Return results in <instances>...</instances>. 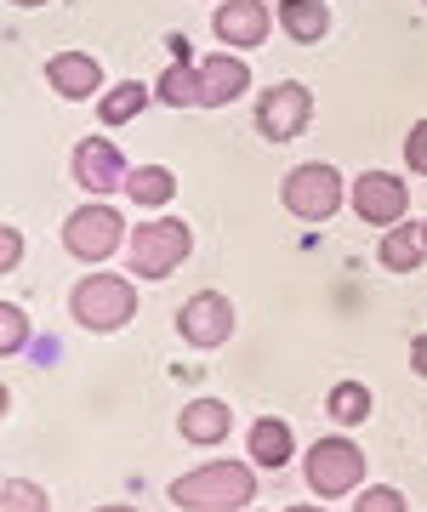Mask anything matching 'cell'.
<instances>
[{
    "instance_id": "6da1fadb",
    "label": "cell",
    "mask_w": 427,
    "mask_h": 512,
    "mask_svg": "<svg viewBox=\"0 0 427 512\" xmlns=\"http://www.w3.org/2000/svg\"><path fill=\"white\" fill-rule=\"evenodd\" d=\"M171 501L183 512H240L257 501V473L240 461H211L171 484Z\"/></svg>"
},
{
    "instance_id": "7a4b0ae2",
    "label": "cell",
    "mask_w": 427,
    "mask_h": 512,
    "mask_svg": "<svg viewBox=\"0 0 427 512\" xmlns=\"http://www.w3.org/2000/svg\"><path fill=\"white\" fill-rule=\"evenodd\" d=\"M188 251H194V228L177 217L131 228V274H143V279H166Z\"/></svg>"
},
{
    "instance_id": "3957f363",
    "label": "cell",
    "mask_w": 427,
    "mask_h": 512,
    "mask_svg": "<svg viewBox=\"0 0 427 512\" xmlns=\"http://www.w3.org/2000/svg\"><path fill=\"white\" fill-rule=\"evenodd\" d=\"M69 308L86 330H120L137 313V291H131L120 274H86L69 296Z\"/></svg>"
},
{
    "instance_id": "277c9868",
    "label": "cell",
    "mask_w": 427,
    "mask_h": 512,
    "mask_svg": "<svg viewBox=\"0 0 427 512\" xmlns=\"http://www.w3.org/2000/svg\"><path fill=\"white\" fill-rule=\"evenodd\" d=\"M279 200L302 222H331L342 211V177H336V165H297L279 188Z\"/></svg>"
},
{
    "instance_id": "5b68a950",
    "label": "cell",
    "mask_w": 427,
    "mask_h": 512,
    "mask_svg": "<svg viewBox=\"0 0 427 512\" xmlns=\"http://www.w3.org/2000/svg\"><path fill=\"white\" fill-rule=\"evenodd\" d=\"M359 478H365V450H359V444L319 439L314 450H308V484H314V495L336 501V495L359 490Z\"/></svg>"
},
{
    "instance_id": "8992f818",
    "label": "cell",
    "mask_w": 427,
    "mask_h": 512,
    "mask_svg": "<svg viewBox=\"0 0 427 512\" xmlns=\"http://www.w3.org/2000/svg\"><path fill=\"white\" fill-rule=\"evenodd\" d=\"M308 114H314L308 86H302V80H279V86H268L262 103H257V131L268 143H291V137H302Z\"/></svg>"
},
{
    "instance_id": "52a82bcc",
    "label": "cell",
    "mask_w": 427,
    "mask_h": 512,
    "mask_svg": "<svg viewBox=\"0 0 427 512\" xmlns=\"http://www.w3.org/2000/svg\"><path fill=\"white\" fill-rule=\"evenodd\" d=\"M120 239H126V222L114 217L109 205H80L75 217H69V228H63V245L80 262H109L120 251Z\"/></svg>"
},
{
    "instance_id": "ba28073f",
    "label": "cell",
    "mask_w": 427,
    "mask_h": 512,
    "mask_svg": "<svg viewBox=\"0 0 427 512\" xmlns=\"http://www.w3.org/2000/svg\"><path fill=\"white\" fill-rule=\"evenodd\" d=\"M177 330H183L194 348H223L228 336H234V302L217 296V291L188 296L183 313H177Z\"/></svg>"
},
{
    "instance_id": "9c48e42d",
    "label": "cell",
    "mask_w": 427,
    "mask_h": 512,
    "mask_svg": "<svg viewBox=\"0 0 427 512\" xmlns=\"http://www.w3.org/2000/svg\"><path fill=\"white\" fill-rule=\"evenodd\" d=\"M353 211L371 222V228H393L410 211V188L399 177H388V171H365L353 183Z\"/></svg>"
},
{
    "instance_id": "30bf717a",
    "label": "cell",
    "mask_w": 427,
    "mask_h": 512,
    "mask_svg": "<svg viewBox=\"0 0 427 512\" xmlns=\"http://www.w3.org/2000/svg\"><path fill=\"white\" fill-rule=\"evenodd\" d=\"M126 160H120V148L109 143V137H86V143L75 148V183L86 188V194H114V188H126Z\"/></svg>"
},
{
    "instance_id": "8fae6325",
    "label": "cell",
    "mask_w": 427,
    "mask_h": 512,
    "mask_svg": "<svg viewBox=\"0 0 427 512\" xmlns=\"http://www.w3.org/2000/svg\"><path fill=\"white\" fill-rule=\"evenodd\" d=\"M245 86H251V69H245V57L211 52V57L200 63V103H205V109H223V103H234Z\"/></svg>"
},
{
    "instance_id": "7c38bea8",
    "label": "cell",
    "mask_w": 427,
    "mask_h": 512,
    "mask_svg": "<svg viewBox=\"0 0 427 512\" xmlns=\"http://www.w3.org/2000/svg\"><path fill=\"white\" fill-rule=\"evenodd\" d=\"M46 80H52L57 97H69V103H86V97L103 86V63L92 52H57L46 63Z\"/></svg>"
},
{
    "instance_id": "4fadbf2b",
    "label": "cell",
    "mask_w": 427,
    "mask_h": 512,
    "mask_svg": "<svg viewBox=\"0 0 427 512\" xmlns=\"http://www.w3.org/2000/svg\"><path fill=\"white\" fill-rule=\"evenodd\" d=\"M217 40L223 46H262L268 40V6L262 0H223L217 6Z\"/></svg>"
},
{
    "instance_id": "5bb4252c",
    "label": "cell",
    "mask_w": 427,
    "mask_h": 512,
    "mask_svg": "<svg viewBox=\"0 0 427 512\" xmlns=\"http://www.w3.org/2000/svg\"><path fill=\"white\" fill-rule=\"evenodd\" d=\"M228 427H234V410H228L223 399H194L177 416V433H183L188 444H223Z\"/></svg>"
},
{
    "instance_id": "9a60e30c",
    "label": "cell",
    "mask_w": 427,
    "mask_h": 512,
    "mask_svg": "<svg viewBox=\"0 0 427 512\" xmlns=\"http://www.w3.org/2000/svg\"><path fill=\"white\" fill-rule=\"evenodd\" d=\"M279 23L297 46H319L331 35V6L325 0H279Z\"/></svg>"
},
{
    "instance_id": "2e32d148",
    "label": "cell",
    "mask_w": 427,
    "mask_h": 512,
    "mask_svg": "<svg viewBox=\"0 0 427 512\" xmlns=\"http://www.w3.org/2000/svg\"><path fill=\"white\" fill-rule=\"evenodd\" d=\"M376 256H382V268H388V274H416V268H422V256H427L422 228H388Z\"/></svg>"
},
{
    "instance_id": "e0dca14e",
    "label": "cell",
    "mask_w": 427,
    "mask_h": 512,
    "mask_svg": "<svg viewBox=\"0 0 427 512\" xmlns=\"http://www.w3.org/2000/svg\"><path fill=\"white\" fill-rule=\"evenodd\" d=\"M291 450H297V439H291V427L279 416H262L257 427H251V456H257V467H285Z\"/></svg>"
},
{
    "instance_id": "ac0fdd59",
    "label": "cell",
    "mask_w": 427,
    "mask_h": 512,
    "mask_svg": "<svg viewBox=\"0 0 427 512\" xmlns=\"http://www.w3.org/2000/svg\"><path fill=\"white\" fill-rule=\"evenodd\" d=\"M126 194L149 211V205H166L171 194H177V177H171L166 165H137V171L126 177Z\"/></svg>"
},
{
    "instance_id": "d6986e66",
    "label": "cell",
    "mask_w": 427,
    "mask_h": 512,
    "mask_svg": "<svg viewBox=\"0 0 427 512\" xmlns=\"http://www.w3.org/2000/svg\"><path fill=\"white\" fill-rule=\"evenodd\" d=\"M154 97H160V103H171V109L200 103V69H194V63H171V69L154 80Z\"/></svg>"
},
{
    "instance_id": "ffe728a7",
    "label": "cell",
    "mask_w": 427,
    "mask_h": 512,
    "mask_svg": "<svg viewBox=\"0 0 427 512\" xmlns=\"http://www.w3.org/2000/svg\"><path fill=\"white\" fill-rule=\"evenodd\" d=\"M149 86H137V80H126V86H114L109 97H103V126H126L131 114L143 109V103H149Z\"/></svg>"
},
{
    "instance_id": "44dd1931",
    "label": "cell",
    "mask_w": 427,
    "mask_h": 512,
    "mask_svg": "<svg viewBox=\"0 0 427 512\" xmlns=\"http://www.w3.org/2000/svg\"><path fill=\"white\" fill-rule=\"evenodd\" d=\"M331 416L348 421V427H353V421H365V416H371V387H365V382H336L331 387Z\"/></svg>"
},
{
    "instance_id": "7402d4cb",
    "label": "cell",
    "mask_w": 427,
    "mask_h": 512,
    "mask_svg": "<svg viewBox=\"0 0 427 512\" xmlns=\"http://www.w3.org/2000/svg\"><path fill=\"white\" fill-rule=\"evenodd\" d=\"M0 348H6V353L29 348V313H23V308H12V302L0 308Z\"/></svg>"
},
{
    "instance_id": "603a6c76",
    "label": "cell",
    "mask_w": 427,
    "mask_h": 512,
    "mask_svg": "<svg viewBox=\"0 0 427 512\" xmlns=\"http://www.w3.org/2000/svg\"><path fill=\"white\" fill-rule=\"evenodd\" d=\"M6 512H46V490L29 478H6Z\"/></svg>"
},
{
    "instance_id": "cb8c5ba5",
    "label": "cell",
    "mask_w": 427,
    "mask_h": 512,
    "mask_svg": "<svg viewBox=\"0 0 427 512\" xmlns=\"http://www.w3.org/2000/svg\"><path fill=\"white\" fill-rule=\"evenodd\" d=\"M353 512H405V495L388 490V484H376V490H365L353 501Z\"/></svg>"
},
{
    "instance_id": "d4e9b609",
    "label": "cell",
    "mask_w": 427,
    "mask_h": 512,
    "mask_svg": "<svg viewBox=\"0 0 427 512\" xmlns=\"http://www.w3.org/2000/svg\"><path fill=\"white\" fill-rule=\"evenodd\" d=\"M405 165L427 177V120H416V126H410V137H405Z\"/></svg>"
},
{
    "instance_id": "484cf974",
    "label": "cell",
    "mask_w": 427,
    "mask_h": 512,
    "mask_svg": "<svg viewBox=\"0 0 427 512\" xmlns=\"http://www.w3.org/2000/svg\"><path fill=\"white\" fill-rule=\"evenodd\" d=\"M18 256H23V239L12 234V228H6V239H0V262H6V274L18 268Z\"/></svg>"
},
{
    "instance_id": "4316f807",
    "label": "cell",
    "mask_w": 427,
    "mask_h": 512,
    "mask_svg": "<svg viewBox=\"0 0 427 512\" xmlns=\"http://www.w3.org/2000/svg\"><path fill=\"white\" fill-rule=\"evenodd\" d=\"M410 365H416V376H427V336L410 342Z\"/></svg>"
},
{
    "instance_id": "83f0119b",
    "label": "cell",
    "mask_w": 427,
    "mask_h": 512,
    "mask_svg": "<svg viewBox=\"0 0 427 512\" xmlns=\"http://www.w3.org/2000/svg\"><path fill=\"white\" fill-rule=\"evenodd\" d=\"M12 6H46V0H12Z\"/></svg>"
},
{
    "instance_id": "f1b7e54d",
    "label": "cell",
    "mask_w": 427,
    "mask_h": 512,
    "mask_svg": "<svg viewBox=\"0 0 427 512\" xmlns=\"http://www.w3.org/2000/svg\"><path fill=\"white\" fill-rule=\"evenodd\" d=\"M97 512H137V507H97Z\"/></svg>"
},
{
    "instance_id": "f546056e",
    "label": "cell",
    "mask_w": 427,
    "mask_h": 512,
    "mask_svg": "<svg viewBox=\"0 0 427 512\" xmlns=\"http://www.w3.org/2000/svg\"><path fill=\"white\" fill-rule=\"evenodd\" d=\"M285 512H319V507H285Z\"/></svg>"
},
{
    "instance_id": "4dcf8cb0",
    "label": "cell",
    "mask_w": 427,
    "mask_h": 512,
    "mask_svg": "<svg viewBox=\"0 0 427 512\" xmlns=\"http://www.w3.org/2000/svg\"><path fill=\"white\" fill-rule=\"evenodd\" d=\"M422 239H427V217H422Z\"/></svg>"
},
{
    "instance_id": "1f68e13d",
    "label": "cell",
    "mask_w": 427,
    "mask_h": 512,
    "mask_svg": "<svg viewBox=\"0 0 427 512\" xmlns=\"http://www.w3.org/2000/svg\"><path fill=\"white\" fill-rule=\"evenodd\" d=\"M422 6H427V0H422Z\"/></svg>"
}]
</instances>
